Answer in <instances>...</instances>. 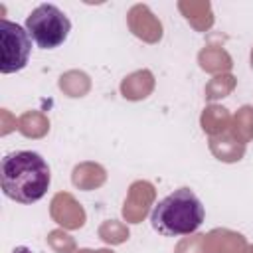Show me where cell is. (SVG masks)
I'll return each mask as SVG.
<instances>
[{"label": "cell", "mask_w": 253, "mask_h": 253, "mask_svg": "<svg viewBox=\"0 0 253 253\" xmlns=\"http://www.w3.org/2000/svg\"><path fill=\"white\" fill-rule=\"evenodd\" d=\"M0 71L4 75L16 73L28 65L32 51V38L20 24L10 20H0Z\"/></svg>", "instance_id": "obj_4"}, {"label": "cell", "mask_w": 253, "mask_h": 253, "mask_svg": "<svg viewBox=\"0 0 253 253\" xmlns=\"http://www.w3.org/2000/svg\"><path fill=\"white\" fill-rule=\"evenodd\" d=\"M2 192L18 204H34L42 200L49 188L51 172L42 154L34 150L8 152L0 162Z\"/></svg>", "instance_id": "obj_1"}, {"label": "cell", "mask_w": 253, "mask_h": 253, "mask_svg": "<svg viewBox=\"0 0 253 253\" xmlns=\"http://www.w3.org/2000/svg\"><path fill=\"white\" fill-rule=\"evenodd\" d=\"M204 217L206 211L200 198L190 188H180L154 206L150 213V223L160 235L176 237L194 233L202 225Z\"/></svg>", "instance_id": "obj_2"}, {"label": "cell", "mask_w": 253, "mask_h": 253, "mask_svg": "<svg viewBox=\"0 0 253 253\" xmlns=\"http://www.w3.org/2000/svg\"><path fill=\"white\" fill-rule=\"evenodd\" d=\"M24 28L38 47L55 49L67 40L71 32V22L57 6L40 4L38 8L30 12Z\"/></svg>", "instance_id": "obj_3"}]
</instances>
